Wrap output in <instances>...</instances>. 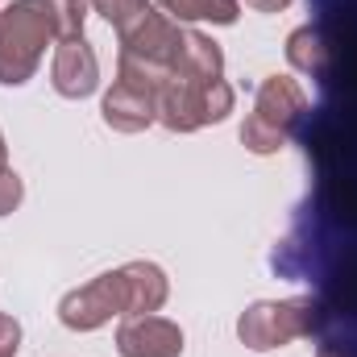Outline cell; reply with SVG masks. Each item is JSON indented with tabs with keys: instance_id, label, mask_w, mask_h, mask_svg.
<instances>
[{
	"instance_id": "cell-16",
	"label": "cell",
	"mask_w": 357,
	"mask_h": 357,
	"mask_svg": "<svg viewBox=\"0 0 357 357\" xmlns=\"http://www.w3.org/2000/svg\"><path fill=\"white\" fill-rule=\"evenodd\" d=\"M21 195H25V187H21V175L17 171H0V216H8L17 204H21Z\"/></svg>"
},
{
	"instance_id": "cell-6",
	"label": "cell",
	"mask_w": 357,
	"mask_h": 357,
	"mask_svg": "<svg viewBox=\"0 0 357 357\" xmlns=\"http://www.w3.org/2000/svg\"><path fill=\"white\" fill-rule=\"evenodd\" d=\"M183 33L178 21H171L167 13H146L137 25H129L121 38V59H133V63H150V67H162L175 75V63H178V50H183Z\"/></svg>"
},
{
	"instance_id": "cell-18",
	"label": "cell",
	"mask_w": 357,
	"mask_h": 357,
	"mask_svg": "<svg viewBox=\"0 0 357 357\" xmlns=\"http://www.w3.org/2000/svg\"><path fill=\"white\" fill-rule=\"evenodd\" d=\"M245 4H250V8H258V13H282L291 0H245Z\"/></svg>"
},
{
	"instance_id": "cell-20",
	"label": "cell",
	"mask_w": 357,
	"mask_h": 357,
	"mask_svg": "<svg viewBox=\"0 0 357 357\" xmlns=\"http://www.w3.org/2000/svg\"><path fill=\"white\" fill-rule=\"evenodd\" d=\"M8 167V146H4V133H0V171Z\"/></svg>"
},
{
	"instance_id": "cell-2",
	"label": "cell",
	"mask_w": 357,
	"mask_h": 357,
	"mask_svg": "<svg viewBox=\"0 0 357 357\" xmlns=\"http://www.w3.org/2000/svg\"><path fill=\"white\" fill-rule=\"evenodd\" d=\"M324 324V307L307 295L299 299H262V303H250L237 320V337L241 345H250L254 354H266V349H282L299 337H312L320 333Z\"/></svg>"
},
{
	"instance_id": "cell-7",
	"label": "cell",
	"mask_w": 357,
	"mask_h": 357,
	"mask_svg": "<svg viewBox=\"0 0 357 357\" xmlns=\"http://www.w3.org/2000/svg\"><path fill=\"white\" fill-rule=\"evenodd\" d=\"M121 357H178L183 354V328L167 316H125L116 328Z\"/></svg>"
},
{
	"instance_id": "cell-4",
	"label": "cell",
	"mask_w": 357,
	"mask_h": 357,
	"mask_svg": "<svg viewBox=\"0 0 357 357\" xmlns=\"http://www.w3.org/2000/svg\"><path fill=\"white\" fill-rule=\"evenodd\" d=\"M233 112V88L225 79L216 84H195V79H183L171 75L167 88L158 91V121L171 129V133H195L204 125H216Z\"/></svg>"
},
{
	"instance_id": "cell-14",
	"label": "cell",
	"mask_w": 357,
	"mask_h": 357,
	"mask_svg": "<svg viewBox=\"0 0 357 357\" xmlns=\"http://www.w3.org/2000/svg\"><path fill=\"white\" fill-rule=\"evenodd\" d=\"M91 8H96L116 33H125L129 25H137V21L146 17L154 4H150V0H91Z\"/></svg>"
},
{
	"instance_id": "cell-8",
	"label": "cell",
	"mask_w": 357,
	"mask_h": 357,
	"mask_svg": "<svg viewBox=\"0 0 357 357\" xmlns=\"http://www.w3.org/2000/svg\"><path fill=\"white\" fill-rule=\"evenodd\" d=\"M50 84L67 100H84V96H91L100 88V59H96V50L84 38L59 42L54 63H50Z\"/></svg>"
},
{
	"instance_id": "cell-19",
	"label": "cell",
	"mask_w": 357,
	"mask_h": 357,
	"mask_svg": "<svg viewBox=\"0 0 357 357\" xmlns=\"http://www.w3.org/2000/svg\"><path fill=\"white\" fill-rule=\"evenodd\" d=\"M316 357H357V349H349V345H320Z\"/></svg>"
},
{
	"instance_id": "cell-5",
	"label": "cell",
	"mask_w": 357,
	"mask_h": 357,
	"mask_svg": "<svg viewBox=\"0 0 357 357\" xmlns=\"http://www.w3.org/2000/svg\"><path fill=\"white\" fill-rule=\"evenodd\" d=\"M112 316H129V287H125L121 270H108V274L91 278L84 287H75L59 303V320L71 333H91V328L108 324Z\"/></svg>"
},
{
	"instance_id": "cell-3",
	"label": "cell",
	"mask_w": 357,
	"mask_h": 357,
	"mask_svg": "<svg viewBox=\"0 0 357 357\" xmlns=\"http://www.w3.org/2000/svg\"><path fill=\"white\" fill-rule=\"evenodd\" d=\"M303 112H307V96L299 91V84L287 75H266L254 96V112L241 125L245 150L250 154H278Z\"/></svg>"
},
{
	"instance_id": "cell-15",
	"label": "cell",
	"mask_w": 357,
	"mask_h": 357,
	"mask_svg": "<svg viewBox=\"0 0 357 357\" xmlns=\"http://www.w3.org/2000/svg\"><path fill=\"white\" fill-rule=\"evenodd\" d=\"M88 8H91V0H50V13H54V33H59V42H67V38H84Z\"/></svg>"
},
{
	"instance_id": "cell-11",
	"label": "cell",
	"mask_w": 357,
	"mask_h": 357,
	"mask_svg": "<svg viewBox=\"0 0 357 357\" xmlns=\"http://www.w3.org/2000/svg\"><path fill=\"white\" fill-rule=\"evenodd\" d=\"M121 274H125V287H129V316H150V312H158L167 303L171 282H167L162 266L129 262V266H121Z\"/></svg>"
},
{
	"instance_id": "cell-10",
	"label": "cell",
	"mask_w": 357,
	"mask_h": 357,
	"mask_svg": "<svg viewBox=\"0 0 357 357\" xmlns=\"http://www.w3.org/2000/svg\"><path fill=\"white\" fill-rule=\"evenodd\" d=\"M175 75L195 79V84H216V79L225 75V54H220V46H216L208 33L187 29V33H183L178 63H175Z\"/></svg>"
},
{
	"instance_id": "cell-9",
	"label": "cell",
	"mask_w": 357,
	"mask_h": 357,
	"mask_svg": "<svg viewBox=\"0 0 357 357\" xmlns=\"http://www.w3.org/2000/svg\"><path fill=\"white\" fill-rule=\"evenodd\" d=\"M100 116H104V125L116 129V133H142V129H150V125L158 121V100H154L150 91L116 79L112 88L104 91Z\"/></svg>"
},
{
	"instance_id": "cell-17",
	"label": "cell",
	"mask_w": 357,
	"mask_h": 357,
	"mask_svg": "<svg viewBox=\"0 0 357 357\" xmlns=\"http://www.w3.org/2000/svg\"><path fill=\"white\" fill-rule=\"evenodd\" d=\"M17 345H21V324L0 312V357H17Z\"/></svg>"
},
{
	"instance_id": "cell-12",
	"label": "cell",
	"mask_w": 357,
	"mask_h": 357,
	"mask_svg": "<svg viewBox=\"0 0 357 357\" xmlns=\"http://www.w3.org/2000/svg\"><path fill=\"white\" fill-rule=\"evenodd\" d=\"M287 63L312 79H324L333 71V42L324 38V29L316 25H303L287 38Z\"/></svg>"
},
{
	"instance_id": "cell-13",
	"label": "cell",
	"mask_w": 357,
	"mask_h": 357,
	"mask_svg": "<svg viewBox=\"0 0 357 357\" xmlns=\"http://www.w3.org/2000/svg\"><path fill=\"white\" fill-rule=\"evenodd\" d=\"M171 21H212V25H233L241 17L237 0H158Z\"/></svg>"
},
{
	"instance_id": "cell-1",
	"label": "cell",
	"mask_w": 357,
	"mask_h": 357,
	"mask_svg": "<svg viewBox=\"0 0 357 357\" xmlns=\"http://www.w3.org/2000/svg\"><path fill=\"white\" fill-rule=\"evenodd\" d=\"M54 13L50 0H13L0 8V84L21 88L33 79L46 42H54Z\"/></svg>"
}]
</instances>
